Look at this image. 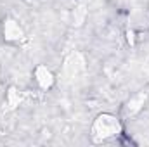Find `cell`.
<instances>
[{
  "label": "cell",
  "mask_w": 149,
  "mask_h": 147,
  "mask_svg": "<svg viewBox=\"0 0 149 147\" xmlns=\"http://www.w3.org/2000/svg\"><path fill=\"white\" fill-rule=\"evenodd\" d=\"M121 133V125L118 121V118H114L111 114H101L95 123H94V137L97 140H106L109 137H114Z\"/></svg>",
  "instance_id": "6da1fadb"
},
{
  "label": "cell",
  "mask_w": 149,
  "mask_h": 147,
  "mask_svg": "<svg viewBox=\"0 0 149 147\" xmlns=\"http://www.w3.org/2000/svg\"><path fill=\"white\" fill-rule=\"evenodd\" d=\"M3 26L9 28V31H5V37L9 38V40H17V38H21V28H19L14 21H7Z\"/></svg>",
  "instance_id": "7a4b0ae2"
}]
</instances>
